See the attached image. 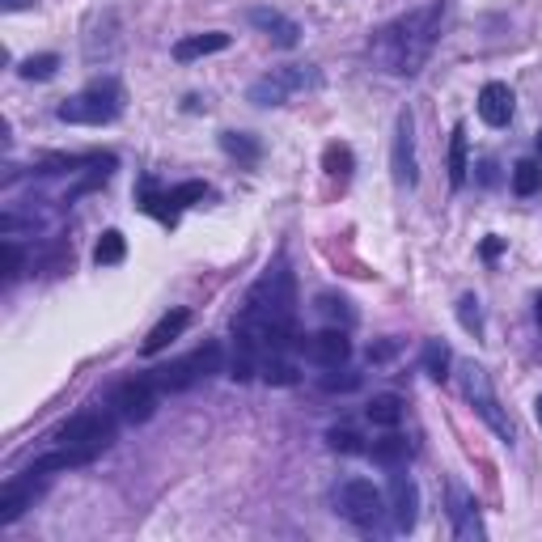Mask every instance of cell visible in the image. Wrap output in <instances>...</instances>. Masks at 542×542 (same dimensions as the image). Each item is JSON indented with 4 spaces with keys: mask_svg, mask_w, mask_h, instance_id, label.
Masks as SVG:
<instances>
[{
    "mask_svg": "<svg viewBox=\"0 0 542 542\" xmlns=\"http://www.w3.org/2000/svg\"><path fill=\"white\" fill-rule=\"evenodd\" d=\"M534 314H538V327H542V297H538V310Z\"/></svg>",
    "mask_w": 542,
    "mask_h": 542,
    "instance_id": "60d3db41",
    "label": "cell"
},
{
    "mask_svg": "<svg viewBox=\"0 0 542 542\" xmlns=\"http://www.w3.org/2000/svg\"><path fill=\"white\" fill-rule=\"evenodd\" d=\"M157 394H161V386L153 382V377H128V382L115 386L111 407H115L119 420L144 424V420H153V411H157Z\"/></svg>",
    "mask_w": 542,
    "mask_h": 542,
    "instance_id": "52a82bcc",
    "label": "cell"
},
{
    "mask_svg": "<svg viewBox=\"0 0 542 542\" xmlns=\"http://www.w3.org/2000/svg\"><path fill=\"white\" fill-rule=\"evenodd\" d=\"M318 314L331 318V322H339L343 331H348L352 322H356V310L348 305V297H335V293H322V297H318Z\"/></svg>",
    "mask_w": 542,
    "mask_h": 542,
    "instance_id": "f1b7e54d",
    "label": "cell"
},
{
    "mask_svg": "<svg viewBox=\"0 0 542 542\" xmlns=\"http://www.w3.org/2000/svg\"><path fill=\"white\" fill-rule=\"evenodd\" d=\"M500 250H504V242H500V238H487V242H483V259H496Z\"/></svg>",
    "mask_w": 542,
    "mask_h": 542,
    "instance_id": "8d00e7d4",
    "label": "cell"
},
{
    "mask_svg": "<svg viewBox=\"0 0 542 542\" xmlns=\"http://www.w3.org/2000/svg\"><path fill=\"white\" fill-rule=\"evenodd\" d=\"M5 9L17 13V9H34V0H5Z\"/></svg>",
    "mask_w": 542,
    "mask_h": 542,
    "instance_id": "f35d334b",
    "label": "cell"
},
{
    "mask_svg": "<svg viewBox=\"0 0 542 542\" xmlns=\"http://www.w3.org/2000/svg\"><path fill=\"white\" fill-rule=\"evenodd\" d=\"M136 204H140V212H149V216H157L161 225H170V208H166V191H161L153 178H140V191H136Z\"/></svg>",
    "mask_w": 542,
    "mask_h": 542,
    "instance_id": "cb8c5ba5",
    "label": "cell"
},
{
    "mask_svg": "<svg viewBox=\"0 0 542 542\" xmlns=\"http://www.w3.org/2000/svg\"><path fill=\"white\" fill-rule=\"evenodd\" d=\"M462 394H466V403L475 407V415L496 432V437L504 441V445H513L517 441V432H513V420H509V411L500 407V399H496V390H492V377H487V369L483 365H466L462 369Z\"/></svg>",
    "mask_w": 542,
    "mask_h": 542,
    "instance_id": "3957f363",
    "label": "cell"
},
{
    "mask_svg": "<svg viewBox=\"0 0 542 542\" xmlns=\"http://www.w3.org/2000/svg\"><path fill=\"white\" fill-rule=\"evenodd\" d=\"M534 415H538V428H542V394H538V403H534Z\"/></svg>",
    "mask_w": 542,
    "mask_h": 542,
    "instance_id": "ab89813d",
    "label": "cell"
},
{
    "mask_svg": "<svg viewBox=\"0 0 542 542\" xmlns=\"http://www.w3.org/2000/svg\"><path fill=\"white\" fill-rule=\"evenodd\" d=\"M5 255H9V271H5V276H9V280H17V276L26 271V250L9 238V242H5Z\"/></svg>",
    "mask_w": 542,
    "mask_h": 542,
    "instance_id": "e575fe53",
    "label": "cell"
},
{
    "mask_svg": "<svg viewBox=\"0 0 542 542\" xmlns=\"http://www.w3.org/2000/svg\"><path fill=\"white\" fill-rule=\"evenodd\" d=\"M39 492H43L39 475H17V479H9L5 487H0V526H13V521L22 517L26 509H34Z\"/></svg>",
    "mask_w": 542,
    "mask_h": 542,
    "instance_id": "7c38bea8",
    "label": "cell"
},
{
    "mask_svg": "<svg viewBox=\"0 0 542 542\" xmlns=\"http://www.w3.org/2000/svg\"><path fill=\"white\" fill-rule=\"evenodd\" d=\"M318 77L305 64H293V68H276V72H267V77H259L255 85H250V102L255 106H284L288 98L297 94V89L305 85H314Z\"/></svg>",
    "mask_w": 542,
    "mask_h": 542,
    "instance_id": "ba28073f",
    "label": "cell"
},
{
    "mask_svg": "<svg viewBox=\"0 0 542 542\" xmlns=\"http://www.w3.org/2000/svg\"><path fill=\"white\" fill-rule=\"evenodd\" d=\"M119 115H123V85L111 77L85 85L81 94L64 98L56 111L60 123H85V128H102V123H115Z\"/></svg>",
    "mask_w": 542,
    "mask_h": 542,
    "instance_id": "7a4b0ae2",
    "label": "cell"
},
{
    "mask_svg": "<svg viewBox=\"0 0 542 542\" xmlns=\"http://www.w3.org/2000/svg\"><path fill=\"white\" fill-rule=\"evenodd\" d=\"M98 454L94 449H72V445H60L56 454H43V458H34L30 466H26V475H56V471H77V466H89Z\"/></svg>",
    "mask_w": 542,
    "mask_h": 542,
    "instance_id": "2e32d148",
    "label": "cell"
},
{
    "mask_svg": "<svg viewBox=\"0 0 542 542\" xmlns=\"http://www.w3.org/2000/svg\"><path fill=\"white\" fill-rule=\"evenodd\" d=\"M369 458H373L377 466H386V471H403V462L411 458V441H407V437H399V432H390V437L373 441Z\"/></svg>",
    "mask_w": 542,
    "mask_h": 542,
    "instance_id": "d6986e66",
    "label": "cell"
},
{
    "mask_svg": "<svg viewBox=\"0 0 542 542\" xmlns=\"http://www.w3.org/2000/svg\"><path fill=\"white\" fill-rule=\"evenodd\" d=\"M479 170H483V174H479V178H483V183H496V161H483V166H479Z\"/></svg>",
    "mask_w": 542,
    "mask_h": 542,
    "instance_id": "74e56055",
    "label": "cell"
},
{
    "mask_svg": "<svg viewBox=\"0 0 542 542\" xmlns=\"http://www.w3.org/2000/svg\"><path fill=\"white\" fill-rule=\"evenodd\" d=\"M187 322H191V314H187V310H170V314L161 318L149 335H144V348H140V352H144V356H157L161 348H170V343L187 331Z\"/></svg>",
    "mask_w": 542,
    "mask_h": 542,
    "instance_id": "ac0fdd59",
    "label": "cell"
},
{
    "mask_svg": "<svg viewBox=\"0 0 542 542\" xmlns=\"http://www.w3.org/2000/svg\"><path fill=\"white\" fill-rule=\"evenodd\" d=\"M327 449H335V454H369L365 449V437H360L356 428H348V424H335L331 432H327Z\"/></svg>",
    "mask_w": 542,
    "mask_h": 542,
    "instance_id": "f546056e",
    "label": "cell"
},
{
    "mask_svg": "<svg viewBox=\"0 0 542 542\" xmlns=\"http://www.w3.org/2000/svg\"><path fill=\"white\" fill-rule=\"evenodd\" d=\"M386 513H390V530H394V534H411V530H415V517H420V487H415L411 475L394 471Z\"/></svg>",
    "mask_w": 542,
    "mask_h": 542,
    "instance_id": "9c48e42d",
    "label": "cell"
},
{
    "mask_svg": "<svg viewBox=\"0 0 542 542\" xmlns=\"http://www.w3.org/2000/svg\"><path fill=\"white\" fill-rule=\"evenodd\" d=\"M542 187V166L534 157H526V161H517L513 166V191L517 195H534Z\"/></svg>",
    "mask_w": 542,
    "mask_h": 542,
    "instance_id": "4dcf8cb0",
    "label": "cell"
},
{
    "mask_svg": "<svg viewBox=\"0 0 542 542\" xmlns=\"http://www.w3.org/2000/svg\"><path fill=\"white\" fill-rule=\"evenodd\" d=\"M221 149L233 157V161H242V166H255L259 161V140L255 136H246V132H221Z\"/></svg>",
    "mask_w": 542,
    "mask_h": 542,
    "instance_id": "603a6c76",
    "label": "cell"
},
{
    "mask_svg": "<svg viewBox=\"0 0 542 542\" xmlns=\"http://www.w3.org/2000/svg\"><path fill=\"white\" fill-rule=\"evenodd\" d=\"M390 170L399 187H415L420 183V170H415V136H411V111L399 115L394 123V149H390Z\"/></svg>",
    "mask_w": 542,
    "mask_h": 542,
    "instance_id": "30bf717a",
    "label": "cell"
},
{
    "mask_svg": "<svg viewBox=\"0 0 542 542\" xmlns=\"http://www.w3.org/2000/svg\"><path fill=\"white\" fill-rule=\"evenodd\" d=\"M335 513L343 521H352L356 530H377V521L386 513V496L369 479H348L335 492Z\"/></svg>",
    "mask_w": 542,
    "mask_h": 542,
    "instance_id": "5b68a950",
    "label": "cell"
},
{
    "mask_svg": "<svg viewBox=\"0 0 542 542\" xmlns=\"http://www.w3.org/2000/svg\"><path fill=\"white\" fill-rule=\"evenodd\" d=\"M123 259H128V238H123L119 229H106L98 238V246H94V263L98 267H115Z\"/></svg>",
    "mask_w": 542,
    "mask_h": 542,
    "instance_id": "7402d4cb",
    "label": "cell"
},
{
    "mask_svg": "<svg viewBox=\"0 0 542 542\" xmlns=\"http://www.w3.org/2000/svg\"><path fill=\"white\" fill-rule=\"evenodd\" d=\"M403 399L399 394H373V403L365 407V415H369V424H377V428H399L403 424Z\"/></svg>",
    "mask_w": 542,
    "mask_h": 542,
    "instance_id": "ffe728a7",
    "label": "cell"
},
{
    "mask_svg": "<svg viewBox=\"0 0 542 542\" xmlns=\"http://www.w3.org/2000/svg\"><path fill=\"white\" fill-rule=\"evenodd\" d=\"M322 170H327L331 178H352V170H356V157H352L348 144L331 140L327 149H322Z\"/></svg>",
    "mask_w": 542,
    "mask_h": 542,
    "instance_id": "d4e9b609",
    "label": "cell"
},
{
    "mask_svg": "<svg viewBox=\"0 0 542 542\" xmlns=\"http://www.w3.org/2000/svg\"><path fill=\"white\" fill-rule=\"evenodd\" d=\"M246 22L263 30L276 47H297L301 43V26L293 22V17H284L280 9H267V5H255V9H246Z\"/></svg>",
    "mask_w": 542,
    "mask_h": 542,
    "instance_id": "5bb4252c",
    "label": "cell"
},
{
    "mask_svg": "<svg viewBox=\"0 0 542 542\" xmlns=\"http://www.w3.org/2000/svg\"><path fill=\"white\" fill-rule=\"evenodd\" d=\"M305 356H310L314 365H322V369H339V365H348V356H352V339H348L343 327H327V331L310 335Z\"/></svg>",
    "mask_w": 542,
    "mask_h": 542,
    "instance_id": "4fadbf2b",
    "label": "cell"
},
{
    "mask_svg": "<svg viewBox=\"0 0 542 542\" xmlns=\"http://www.w3.org/2000/svg\"><path fill=\"white\" fill-rule=\"evenodd\" d=\"M229 47V34L225 30H208V34H187V39L174 43V60L178 64H191V60H204L216 56V51Z\"/></svg>",
    "mask_w": 542,
    "mask_h": 542,
    "instance_id": "e0dca14e",
    "label": "cell"
},
{
    "mask_svg": "<svg viewBox=\"0 0 542 542\" xmlns=\"http://www.w3.org/2000/svg\"><path fill=\"white\" fill-rule=\"evenodd\" d=\"M394 348H399V343H394V339L377 343V348H369V360H373V365H377V360H390V356H394Z\"/></svg>",
    "mask_w": 542,
    "mask_h": 542,
    "instance_id": "d590c367",
    "label": "cell"
},
{
    "mask_svg": "<svg viewBox=\"0 0 542 542\" xmlns=\"http://www.w3.org/2000/svg\"><path fill=\"white\" fill-rule=\"evenodd\" d=\"M56 68H60V56H51V51H43V56H30V60H22V77L26 81H51L56 77Z\"/></svg>",
    "mask_w": 542,
    "mask_h": 542,
    "instance_id": "1f68e13d",
    "label": "cell"
},
{
    "mask_svg": "<svg viewBox=\"0 0 542 542\" xmlns=\"http://www.w3.org/2000/svg\"><path fill=\"white\" fill-rule=\"evenodd\" d=\"M449 343H441V339H428L424 343V373L432 377V382H445L449 377Z\"/></svg>",
    "mask_w": 542,
    "mask_h": 542,
    "instance_id": "83f0119b",
    "label": "cell"
},
{
    "mask_svg": "<svg viewBox=\"0 0 542 542\" xmlns=\"http://www.w3.org/2000/svg\"><path fill=\"white\" fill-rule=\"evenodd\" d=\"M119 437V424H115V415L111 411H81V415H72V420L60 428V445H72V449H94V454L102 458L106 449L115 445Z\"/></svg>",
    "mask_w": 542,
    "mask_h": 542,
    "instance_id": "8992f818",
    "label": "cell"
},
{
    "mask_svg": "<svg viewBox=\"0 0 542 542\" xmlns=\"http://www.w3.org/2000/svg\"><path fill=\"white\" fill-rule=\"evenodd\" d=\"M208 200V183H178L166 191V208H170V225L178 221V212L183 208H195V204H204Z\"/></svg>",
    "mask_w": 542,
    "mask_h": 542,
    "instance_id": "44dd1931",
    "label": "cell"
},
{
    "mask_svg": "<svg viewBox=\"0 0 542 542\" xmlns=\"http://www.w3.org/2000/svg\"><path fill=\"white\" fill-rule=\"evenodd\" d=\"M259 373H263V382H271V386H297V365L288 356H263Z\"/></svg>",
    "mask_w": 542,
    "mask_h": 542,
    "instance_id": "484cf974",
    "label": "cell"
},
{
    "mask_svg": "<svg viewBox=\"0 0 542 542\" xmlns=\"http://www.w3.org/2000/svg\"><path fill=\"white\" fill-rule=\"evenodd\" d=\"M225 369V352H221V343H204V348H195L191 356L183 360H170V365H161L153 373V382L166 390V394H178V390H191L195 382H204V377L212 373H221Z\"/></svg>",
    "mask_w": 542,
    "mask_h": 542,
    "instance_id": "277c9868",
    "label": "cell"
},
{
    "mask_svg": "<svg viewBox=\"0 0 542 542\" xmlns=\"http://www.w3.org/2000/svg\"><path fill=\"white\" fill-rule=\"evenodd\" d=\"M458 322H462V327L471 331V335H483V310H479V297L466 293V297L458 301Z\"/></svg>",
    "mask_w": 542,
    "mask_h": 542,
    "instance_id": "d6a6232c",
    "label": "cell"
},
{
    "mask_svg": "<svg viewBox=\"0 0 542 542\" xmlns=\"http://www.w3.org/2000/svg\"><path fill=\"white\" fill-rule=\"evenodd\" d=\"M479 119L487 128H509L513 119V89L504 81H487L479 89Z\"/></svg>",
    "mask_w": 542,
    "mask_h": 542,
    "instance_id": "9a60e30c",
    "label": "cell"
},
{
    "mask_svg": "<svg viewBox=\"0 0 542 542\" xmlns=\"http://www.w3.org/2000/svg\"><path fill=\"white\" fill-rule=\"evenodd\" d=\"M441 22H445V5H424L394 17L382 30H373L369 39L373 64L390 72V77H415L441 39Z\"/></svg>",
    "mask_w": 542,
    "mask_h": 542,
    "instance_id": "6da1fadb",
    "label": "cell"
},
{
    "mask_svg": "<svg viewBox=\"0 0 542 542\" xmlns=\"http://www.w3.org/2000/svg\"><path fill=\"white\" fill-rule=\"evenodd\" d=\"M466 128L458 123L454 128V136H449V183L454 187H466Z\"/></svg>",
    "mask_w": 542,
    "mask_h": 542,
    "instance_id": "4316f807",
    "label": "cell"
},
{
    "mask_svg": "<svg viewBox=\"0 0 542 542\" xmlns=\"http://www.w3.org/2000/svg\"><path fill=\"white\" fill-rule=\"evenodd\" d=\"M449 521H454V538L458 542H479L483 538L479 504L462 483H449Z\"/></svg>",
    "mask_w": 542,
    "mask_h": 542,
    "instance_id": "8fae6325",
    "label": "cell"
},
{
    "mask_svg": "<svg viewBox=\"0 0 542 542\" xmlns=\"http://www.w3.org/2000/svg\"><path fill=\"white\" fill-rule=\"evenodd\" d=\"M538 149H542V132H538Z\"/></svg>",
    "mask_w": 542,
    "mask_h": 542,
    "instance_id": "b9f144b4",
    "label": "cell"
},
{
    "mask_svg": "<svg viewBox=\"0 0 542 542\" xmlns=\"http://www.w3.org/2000/svg\"><path fill=\"white\" fill-rule=\"evenodd\" d=\"M360 386V373H348V369H331V377H322V390H327V394H348V390H356Z\"/></svg>",
    "mask_w": 542,
    "mask_h": 542,
    "instance_id": "836d02e7",
    "label": "cell"
}]
</instances>
